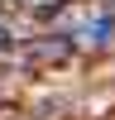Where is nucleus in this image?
Segmentation results:
<instances>
[{
    "instance_id": "f257e3e1",
    "label": "nucleus",
    "mask_w": 115,
    "mask_h": 120,
    "mask_svg": "<svg viewBox=\"0 0 115 120\" xmlns=\"http://www.w3.org/2000/svg\"><path fill=\"white\" fill-rule=\"evenodd\" d=\"M82 38H86V43H110V38H115V15H91L82 24Z\"/></svg>"
},
{
    "instance_id": "f03ea898",
    "label": "nucleus",
    "mask_w": 115,
    "mask_h": 120,
    "mask_svg": "<svg viewBox=\"0 0 115 120\" xmlns=\"http://www.w3.org/2000/svg\"><path fill=\"white\" fill-rule=\"evenodd\" d=\"M5 38H10V29H5V24H0V48H5Z\"/></svg>"
}]
</instances>
